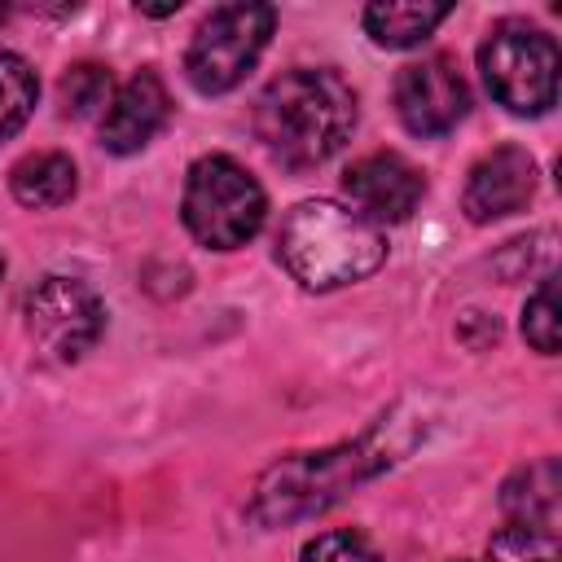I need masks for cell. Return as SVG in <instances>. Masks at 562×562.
Returning <instances> with one entry per match:
<instances>
[{
	"mask_svg": "<svg viewBox=\"0 0 562 562\" xmlns=\"http://www.w3.org/2000/svg\"><path fill=\"white\" fill-rule=\"evenodd\" d=\"M413 443H417V422L404 408H391L360 439H347L321 452L281 457L259 474L250 492V518L263 527H285V522L325 514L347 492L391 470Z\"/></svg>",
	"mask_w": 562,
	"mask_h": 562,
	"instance_id": "6da1fadb",
	"label": "cell"
},
{
	"mask_svg": "<svg viewBox=\"0 0 562 562\" xmlns=\"http://www.w3.org/2000/svg\"><path fill=\"white\" fill-rule=\"evenodd\" d=\"M356 127V92L338 70L294 66L277 75L255 101V132L263 149L294 171L334 158Z\"/></svg>",
	"mask_w": 562,
	"mask_h": 562,
	"instance_id": "7a4b0ae2",
	"label": "cell"
},
{
	"mask_svg": "<svg viewBox=\"0 0 562 562\" xmlns=\"http://www.w3.org/2000/svg\"><path fill=\"white\" fill-rule=\"evenodd\" d=\"M277 259L307 290H338L364 281L386 259V237L360 211L329 198L299 202L277 233Z\"/></svg>",
	"mask_w": 562,
	"mask_h": 562,
	"instance_id": "3957f363",
	"label": "cell"
},
{
	"mask_svg": "<svg viewBox=\"0 0 562 562\" xmlns=\"http://www.w3.org/2000/svg\"><path fill=\"white\" fill-rule=\"evenodd\" d=\"M184 228L211 246V250H237L246 246L268 215V198L259 180L228 154H202L184 176L180 198Z\"/></svg>",
	"mask_w": 562,
	"mask_h": 562,
	"instance_id": "277c9868",
	"label": "cell"
},
{
	"mask_svg": "<svg viewBox=\"0 0 562 562\" xmlns=\"http://www.w3.org/2000/svg\"><path fill=\"white\" fill-rule=\"evenodd\" d=\"M558 44L540 26L505 18L487 31L479 48V70L496 105L509 114H544L558 101Z\"/></svg>",
	"mask_w": 562,
	"mask_h": 562,
	"instance_id": "5b68a950",
	"label": "cell"
},
{
	"mask_svg": "<svg viewBox=\"0 0 562 562\" xmlns=\"http://www.w3.org/2000/svg\"><path fill=\"white\" fill-rule=\"evenodd\" d=\"M277 26V13L272 4H220L211 9L193 40H189V53H184V75L198 92L206 97H220V92H233L250 66L259 61V53L268 48V35Z\"/></svg>",
	"mask_w": 562,
	"mask_h": 562,
	"instance_id": "8992f818",
	"label": "cell"
},
{
	"mask_svg": "<svg viewBox=\"0 0 562 562\" xmlns=\"http://www.w3.org/2000/svg\"><path fill=\"white\" fill-rule=\"evenodd\" d=\"M101 329H105V307L97 290L79 277H44L26 294V334L57 364H75L79 356H88Z\"/></svg>",
	"mask_w": 562,
	"mask_h": 562,
	"instance_id": "52a82bcc",
	"label": "cell"
},
{
	"mask_svg": "<svg viewBox=\"0 0 562 562\" xmlns=\"http://www.w3.org/2000/svg\"><path fill=\"white\" fill-rule=\"evenodd\" d=\"M470 110V88L452 57H422L395 75V114L413 136H443Z\"/></svg>",
	"mask_w": 562,
	"mask_h": 562,
	"instance_id": "ba28073f",
	"label": "cell"
},
{
	"mask_svg": "<svg viewBox=\"0 0 562 562\" xmlns=\"http://www.w3.org/2000/svg\"><path fill=\"white\" fill-rule=\"evenodd\" d=\"M342 189L369 224H400L417 211V202L426 193V180L404 154L378 149V154H364L360 162L347 167Z\"/></svg>",
	"mask_w": 562,
	"mask_h": 562,
	"instance_id": "9c48e42d",
	"label": "cell"
},
{
	"mask_svg": "<svg viewBox=\"0 0 562 562\" xmlns=\"http://www.w3.org/2000/svg\"><path fill=\"white\" fill-rule=\"evenodd\" d=\"M531 193H536V158L518 145H501L470 167L461 206L474 224H487V220L522 211L531 202Z\"/></svg>",
	"mask_w": 562,
	"mask_h": 562,
	"instance_id": "30bf717a",
	"label": "cell"
},
{
	"mask_svg": "<svg viewBox=\"0 0 562 562\" xmlns=\"http://www.w3.org/2000/svg\"><path fill=\"white\" fill-rule=\"evenodd\" d=\"M171 114V97H167V83L154 75V70H140L132 75L105 105V119H101V145L110 154H136L145 149L158 127L167 123Z\"/></svg>",
	"mask_w": 562,
	"mask_h": 562,
	"instance_id": "8fae6325",
	"label": "cell"
},
{
	"mask_svg": "<svg viewBox=\"0 0 562 562\" xmlns=\"http://www.w3.org/2000/svg\"><path fill=\"white\" fill-rule=\"evenodd\" d=\"M558 492H562L558 461L540 457V461L522 465L518 474H509V483L501 487V509L518 527H536V531L558 536Z\"/></svg>",
	"mask_w": 562,
	"mask_h": 562,
	"instance_id": "7c38bea8",
	"label": "cell"
},
{
	"mask_svg": "<svg viewBox=\"0 0 562 562\" xmlns=\"http://www.w3.org/2000/svg\"><path fill=\"white\" fill-rule=\"evenodd\" d=\"M75 162L57 149H40V154H26L13 171H9V189L22 206L31 211H53L61 202L75 198Z\"/></svg>",
	"mask_w": 562,
	"mask_h": 562,
	"instance_id": "4fadbf2b",
	"label": "cell"
},
{
	"mask_svg": "<svg viewBox=\"0 0 562 562\" xmlns=\"http://www.w3.org/2000/svg\"><path fill=\"white\" fill-rule=\"evenodd\" d=\"M452 9L448 4H413V0H378L364 9V31L382 48H413L422 44Z\"/></svg>",
	"mask_w": 562,
	"mask_h": 562,
	"instance_id": "5bb4252c",
	"label": "cell"
},
{
	"mask_svg": "<svg viewBox=\"0 0 562 562\" xmlns=\"http://www.w3.org/2000/svg\"><path fill=\"white\" fill-rule=\"evenodd\" d=\"M35 97H40V79L31 61L18 53H0V140L22 132V123L35 110Z\"/></svg>",
	"mask_w": 562,
	"mask_h": 562,
	"instance_id": "9a60e30c",
	"label": "cell"
},
{
	"mask_svg": "<svg viewBox=\"0 0 562 562\" xmlns=\"http://www.w3.org/2000/svg\"><path fill=\"white\" fill-rule=\"evenodd\" d=\"M110 70L97 66V61H79L61 75V110L70 119H88L97 114L101 105H110Z\"/></svg>",
	"mask_w": 562,
	"mask_h": 562,
	"instance_id": "2e32d148",
	"label": "cell"
},
{
	"mask_svg": "<svg viewBox=\"0 0 562 562\" xmlns=\"http://www.w3.org/2000/svg\"><path fill=\"white\" fill-rule=\"evenodd\" d=\"M487 562H558V536L505 522L487 544Z\"/></svg>",
	"mask_w": 562,
	"mask_h": 562,
	"instance_id": "e0dca14e",
	"label": "cell"
},
{
	"mask_svg": "<svg viewBox=\"0 0 562 562\" xmlns=\"http://www.w3.org/2000/svg\"><path fill=\"white\" fill-rule=\"evenodd\" d=\"M522 338L540 356H558L562 334H558V281L553 277H544L540 290L527 299V307H522Z\"/></svg>",
	"mask_w": 562,
	"mask_h": 562,
	"instance_id": "ac0fdd59",
	"label": "cell"
},
{
	"mask_svg": "<svg viewBox=\"0 0 562 562\" xmlns=\"http://www.w3.org/2000/svg\"><path fill=\"white\" fill-rule=\"evenodd\" d=\"M303 562H382L360 531H321L303 544Z\"/></svg>",
	"mask_w": 562,
	"mask_h": 562,
	"instance_id": "d6986e66",
	"label": "cell"
},
{
	"mask_svg": "<svg viewBox=\"0 0 562 562\" xmlns=\"http://www.w3.org/2000/svg\"><path fill=\"white\" fill-rule=\"evenodd\" d=\"M136 9H140L145 18H171V13L180 9V0H176V4H136Z\"/></svg>",
	"mask_w": 562,
	"mask_h": 562,
	"instance_id": "ffe728a7",
	"label": "cell"
},
{
	"mask_svg": "<svg viewBox=\"0 0 562 562\" xmlns=\"http://www.w3.org/2000/svg\"><path fill=\"white\" fill-rule=\"evenodd\" d=\"M0 272H4V259H0Z\"/></svg>",
	"mask_w": 562,
	"mask_h": 562,
	"instance_id": "44dd1931",
	"label": "cell"
}]
</instances>
